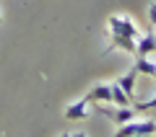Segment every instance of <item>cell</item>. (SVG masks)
<instances>
[{
    "mask_svg": "<svg viewBox=\"0 0 156 137\" xmlns=\"http://www.w3.org/2000/svg\"><path fill=\"white\" fill-rule=\"evenodd\" d=\"M109 91H112V104H115V106H130V104H133V99L122 91V85H120L117 80L109 83Z\"/></svg>",
    "mask_w": 156,
    "mask_h": 137,
    "instance_id": "obj_6",
    "label": "cell"
},
{
    "mask_svg": "<svg viewBox=\"0 0 156 137\" xmlns=\"http://www.w3.org/2000/svg\"><path fill=\"white\" fill-rule=\"evenodd\" d=\"M135 78H138V70H135V67H130V70L125 72V75H120V78H117V83H120V85H122V91H125V93L130 96V99H133V88H135Z\"/></svg>",
    "mask_w": 156,
    "mask_h": 137,
    "instance_id": "obj_7",
    "label": "cell"
},
{
    "mask_svg": "<svg viewBox=\"0 0 156 137\" xmlns=\"http://www.w3.org/2000/svg\"><path fill=\"white\" fill-rule=\"evenodd\" d=\"M86 99H89V104H112L109 83H99V85H94L89 93H86Z\"/></svg>",
    "mask_w": 156,
    "mask_h": 137,
    "instance_id": "obj_4",
    "label": "cell"
},
{
    "mask_svg": "<svg viewBox=\"0 0 156 137\" xmlns=\"http://www.w3.org/2000/svg\"><path fill=\"white\" fill-rule=\"evenodd\" d=\"M148 55H156V34L154 31L135 36V57H148Z\"/></svg>",
    "mask_w": 156,
    "mask_h": 137,
    "instance_id": "obj_3",
    "label": "cell"
},
{
    "mask_svg": "<svg viewBox=\"0 0 156 137\" xmlns=\"http://www.w3.org/2000/svg\"><path fill=\"white\" fill-rule=\"evenodd\" d=\"M156 109V96L148 101H140V104H135V111H154Z\"/></svg>",
    "mask_w": 156,
    "mask_h": 137,
    "instance_id": "obj_8",
    "label": "cell"
},
{
    "mask_svg": "<svg viewBox=\"0 0 156 137\" xmlns=\"http://www.w3.org/2000/svg\"><path fill=\"white\" fill-rule=\"evenodd\" d=\"M148 21H151V26L156 28V3H151V5H148Z\"/></svg>",
    "mask_w": 156,
    "mask_h": 137,
    "instance_id": "obj_9",
    "label": "cell"
},
{
    "mask_svg": "<svg viewBox=\"0 0 156 137\" xmlns=\"http://www.w3.org/2000/svg\"><path fill=\"white\" fill-rule=\"evenodd\" d=\"M99 111L107 116V119H112L117 127L125 124V122H130V119H135V109H130V106H115V109H112L109 104H101Z\"/></svg>",
    "mask_w": 156,
    "mask_h": 137,
    "instance_id": "obj_2",
    "label": "cell"
},
{
    "mask_svg": "<svg viewBox=\"0 0 156 137\" xmlns=\"http://www.w3.org/2000/svg\"><path fill=\"white\" fill-rule=\"evenodd\" d=\"M70 137H86V135H83V132H76V135H70Z\"/></svg>",
    "mask_w": 156,
    "mask_h": 137,
    "instance_id": "obj_10",
    "label": "cell"
},
{
    "mask_svg": "<svg viewBox=\"0 0 156 137\" xmlns=\"http://www.w3.org/2000/svg\"><path fill=\"white\" fill-rule=\"evenodd\" d=\"M86 114H89V99H86V96L65 106V116H68L70 122H76V119H83Z\"/></svg>",
    "mask_w": 156,
    "mask_h": 137,
    "instance_id": "obj_5",
    "label": "cell"
},
{
    "mask_svg": "<svg viewBox=\"0 0 156 137\" xmlns=\"http://www.w3.org/2000/svg\"><path fill=\"white\" fill-rule=\"evenodd\" d=\"M107 26H109V49H122L128 52V55H135V36H138V28H135L133 18L128 16H109V21H107Z\"/></svg>",
    "mask_w": 156,
    "mask_h": 137,
    "instance_id": "obj_1",
    "label": "cell"
}]
</instances>
